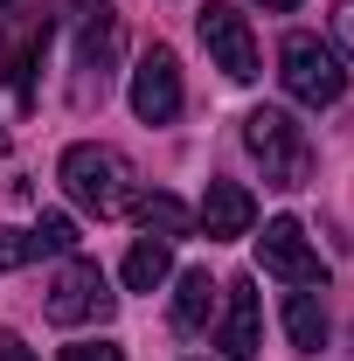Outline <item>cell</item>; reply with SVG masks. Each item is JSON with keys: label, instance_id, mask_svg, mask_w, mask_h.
<instances>
[{"label": "cell", "instance_id": "1", "mask_svg": "<svg viewBox=\"0 0 354 361\" xmlns=\"http://www.w3.org/2000/svg\"><path fill=\"white\" fill-rule=\"evenodd\" d=\"M63 195L77 202V209H90V216H126L133 209V160L118 153V146H70L63 153Z\"/></svg>", "mask_w": 354, "mask_h": 361}, {"label": "cell", "instance_id": "2", "mask_svg": "<svg viewBox=\"0 0 354 361\" xmlns=\"http://www.w3.org/2000/svg\"><path fill=\"white\" fill-rule=\"evenodd\" d=\"M243 146L257 153V167H264L271 188H306L312 180V139H306V126H292V111L257 104L243 118Z\"/></svg>", "mask_w": 354, "mask_h": 361}, {"label": "cell", "instance_id": "3", "mask_svg": "<svg viewBox=\"0 0 354 361\" xmlns=\"http://www.w3.org/2000/svg\"><path fill=\"white\" fill-rule=\"evenodd\" d=\"M278 77H285V90L299 97V104H341L348 97V70H341V49L319 42V35H285V49H278Z\"/></svg>", "mask_w": 354, "mask_h": 361}, {"label": "cell", "instance_id": "4", "mask_svg": "<svg viewBox=\"0 0 354 361\" xmlns=\"http://www.w3.org/2000/svg\"><path fill=\"white\" fill-rule=\"evenodd\" d=\"M49 28H56V14H42V7H21V14L7 21L0 84L14 90V104H35V63H42V49H49Z\"/></svg>", "mask_w": 354, "mask_h": 361}, {"label": "cell", "instance_id": "5", "mask_svg": "<svg viewBox=\"0 0 354 361\" xmlns=\"http://www.w3.org/2000/svg\"><path fill=\"white\" fill-rule=\"evenodd\" d=\"M202 42L216 56V70L229 84H257V42H250V21L229 7V0H209L202 7Z\"/></svg>", "mask_w": 354, "mask_h": 361}, {"label": "cell", "instance_id": "6", "mask_svg": "<svg viewBox=\"0 0 354 361\" xmlns=\"http://www.w3.org/2000/svg\"><path fill=\"white\" fill-rule=\"evenodd\" d=\"M257 257H264L271 278H285V285H299V292L326 285V264H319V250L306 243V229L292 223V216H271V223H264V236H257Z\"/></svg>", "mask_w": 354, "mask_h": 361}, {"label": "cell", "instance_id": "7", "mask_svg": "<svg viewBox=\"0 0 354 361\" xmlns=\"http://www.w3.org/2000/svg\"><path fill=\"white\" fill-rule=\"evenodd\" d=\"M104 313H111L104 271L90 264V257H70V264L56 271V285H49V319L56 326H84V319H104Z\"/></svg>", "mask_w": 354, "mask_h": 361}, {"label": "cell", "instance_id": "8", "mask_svg": "<svg viewBox=\"0 0 354 361\" xmlns=\"http://www.w3.org/2000/svg\"><path fill=\"white\" fill-rule=\"evenodd\" d=\"M133 111L146 118V126H174L181 118V63L167 42H153L146 56H139L133 70Z\"/></svg>", "mask_w": 354, "mask_h": 361}, {"label": "cell", "instance_id": "9", "mask_svg": "<svg viewBox=\"0 0 354 361\" xmlns=\"http://www.w3.org/2000/svg\"><path fill=\"white\" fill-rule=\"evenodd\" d=\"M195 223H202L209 243H236V236H250V223H257V202H250V188H243V180H209V195H202Z\"/></svg>", "mask_w": 354, "mask_h": 361}, {"label": "cell", "instance_id": "10", "mask_svg": "<svg viewBox=\"0 0 354 361\" xmlns=\"http://www.w3.org/2000/svg\"><path fill=\"white\" fill-rule=\"evenodd\" d=\"M222 299H229V313H222V326H216V348L229 361H250L257 348H264V326H257V278H229Z\"/></svg>", "mask_w": 354, "mask_h": 361}, {"label": "cell", "instance_id": "11", "mask_svg": "<svg viewBox=\"0 0 354 361\" xmlns=\"http://www.w3.org/2000/svg\"><path fill=\"white\" fill-rule=\"evenodd\" d=\"M216 299H222V285L209 271H181L174 278V326L181 334H202V326L216 319Z\"/></svg>", "mask_w": 354, "mask_h": 361}, {"label": "cell", "instance_id": "12", "mask_svg": "<svg viewBox=\"0 0 354 361\" xmlns=\"http://www.w3.org/2000/svg\"><path fill=\"white\" fill-rule=\"evenodd\" d=\"M111 56H118V14H111V7H104V14H84V42H77V63H84L90 77L104 84Z\"/></svg>", "mask_w": 354, "mask_h": 361}, {"label": "cell", "instance_id": "13", "mask_svg": "<svg viewBox=\"0 0 354 361\" xmlns=\"http://www.w3.org/2000/svg\"><path fill=\"white\" fill-rule=\"evenodd\" d=\"M167 278H174V257H167V243H160V236H139L133 250H126V285H133V292H160Z\"/></svg>", "mask_w": 354, "mask_h": 361}, {"label": "cell", "instance_id": "14", "mask_svg": "<svg viewBox=\"0 0 354 361\" xmlns=\"http://www.w3.org/2000/svg\"><path fill=\"white\" fill-rule=\"evenodd\" d=\"M133 209H139V229L160 236V243H174V236L195 229V216L181 209V195H133Z\"/></svg>", "mask_w": 354, "mask_h": 361}, {"label": "cell", "instance_id": "15", "mask_svg": "<svg viewBox=\"0 0 354 361\" xmlns=\"http://www.w3.org/2000/svg\"><path fill=\"white\" fill-rule=\"evenodd\" d=\"M285 334H292V348L319 355V348H326V306H319L312 292H292V299H285Z\"/></svg>", "mask_w": 354, "mask_h": 361}, {"label": "cell", "instance_id": "16", "mask_svg": "<svg viewBox=\"0 0 354 361\" xmlns=\"http://www.w3.org/2000/svg\"><path fill=\"white\" fill-rule=\"evenodd\" d=\"M35 250H56V257H70V250H77V223H70L63 209H49L42 223H35Z\"/></svg>", "mask_w": 354, "mask_h": 361}, {"label": "cell", "instance_id": "17", "mask_svg": "<svg viewBox=\"0 0 354 361\" xmlns=\"http://www.w3.org/2000/svg\"><path fill=\"white\" fill-rule=\"evenodd\" d=\"M42 250H35V229H0V271H21L35 264Z\"/></svg>", "mask_w": 354, "mask_h": 361}, {"label": "cell", "instance_id": "18", "mask_svg": "<svg viewBox=\"0 0 354 361\" xmlns=\"http://www.w3.org/2000/svg\"><path fill=\"white\" fill-rule=\"evenodd\" d=\"M63 361H126V348H111V341H77V348H63Z\"/></svg>", "mask_w": 354, "mask_h": 361}, {"label": "cell", "instance_id": "19", "mask_svg": "<svg viewBox=\"0 0 354 361\" xmlns=\"http://www.w3.org/2000/svg\"><path fill=\"white\" fill-rule=\"evenodd\" d=\"M334 42L354 56V0H341V7H334Z\"/></svg>", "mask_w": 354, "mask_h": 361}, {"label": "cell", "instance_id": "20", "mask_svg": "<svg viewBox=\"0 0 354 361\" xmlns=\"http://www.w3.org/2000/svg\"><path fill=\"white\" fill-rule=\"evenodd\" d=\"M0 361H35V355L21 348V334H7V326H0Z\"/></svg>", "mask_w": 354, "mask_h": 361}, {"label": "cell", "instance_id": "21", "mask_svg": "<svg viewBox=\"0 0 354 361\" xmlns=\"http://www.w3.org/2000/svg\"><path fill=\"white\" fill-rule=\"evenodd\" d=\"M257 7H264V14H292L299 0H257Z\"/></svg>", "mask_w": 354, "mask_h": 361}, {"label": "cell", "instance_id": "22", "mask_svg": "<svg viewBox=\"0 0 354 361\" xmlns=\"http://www.w3.org/2000/svg\"><path fill=\"white\" fill-rule=\"evenodd\" d=\"M14 14H21V7H14V0H0V28H7V21H14Z\"/></svg>", "mask_w": 354, "mask_h": 361}, {"label": "cell", "instance_id": "23", "mask_svg": "<svg viewBox=\"0 0 354 361\" xmlns=\"http://www.w3.org/2000/svg\"><path fill=\"white\" fill-rule=\"evenodd\" d=\"M0 153H7V133H0Z\"/></svg>", "mask_w": 354, "mask_h": 361}]
</instances>
